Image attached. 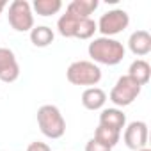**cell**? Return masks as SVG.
Instances as JSON below:
<instances>
[{"label":"cell","instance_id":"7402d4cb","mask_svg":"<svg viewBox=\"0 0 151 151\" xmlns=\"http://www.w3.org/2000/svg\"><path fill=\"white\" fill-rule=\"evenodd\" d=\"M139 151H151L149 147H142V149H139Z\"/></svg>","mask_w":151,"mask_h":151},{"label":"cell","instance_id":"e0dca14e","mask_svg":"<svg viewBox=\"0 0 151 151\" xmlns=\"http://www.w3.org/2000/svg\"><path fill=\"white\" fill-rule=\"evenodd\" d=\"M94 139L98 140V142H101L103 146H107V147H114L117 142H119V139H121V132H116V130H112V128H107V126H98L96 128V132H94Z\"/></svg>","mask_w":151,"mask_h":151},{"label":"cell","instance_id":"8fae6325","mask_svg":"<svg viewBox=\"0 0 151 151\" xmlns=\"http://www.w3.org/2000/svg\"><path fill=\"white\" fill-rule=\"evenodd\" d=\"M98 6H100L98 0H73V2L68 4L66 13L86 20V18H91V14L98 9Z\"/></svg>","mask_w":151,"mask_h":151},{"label":"cell","instance_id":"7a4b0ae2","mask_svg":"<svg viewBox=\"0 0 151 151\" xmlns=\"http://www.w3.org/2000/svg\"><path fill=\"white\" fill-rule=\"evenodd\" d=\"M66 78L73 86L96 87V84L101 80V69L91 60H75L66 71Z\"/></svg>","mask_w":151,"mask_h":151},{"label":"cell","instance_id":"5bb4252c","mask_svg":"<svg viewBox=\"0 0 151 151\" xmlns=\"http://www.w3.org/2000/svg\"><path fill=\"white\" fill-rule=\"evenodd\" d=\"M55 39V34L50 27L46 25H39V27H34L30 30V43L37 48H46L53 43Z\"/></svg>","mask_w":151,"mask_h":151},{"label":"cell","instance_id":"5b68a950","mask_svg":"<svg viewBox=\"0 0 151 151\" xmlns=\"http://www.w3.org/2000/svg\"><path fill=\"white\" fill-rule=\"evenodd\" d=\"M140 91H142V87L135 80H132L128 75H124V77H121L116 82V86L112 87L109 98H110V101L116 107H128V105H132L137 100Z\"/></svg>","mask_w":151,"mask_h":151},{"label":"cell","instance_id":"6da1fadb","mask_svg":"<svg viewBox=\"0 0 151 151\" xmlns=\"http://www.w3.org/2000/svg\"><path fill=\"white\" fill-rule=\"evenodd\" d=\"M89 57L93 59L91 62L105 64V66H116L124 59V46L121 41L114 37H96L89 43Z\"/></svg>","mask_w":151,"mask_h":151},{"label":"cell","instance_id":"7c38bea8","mask_svg":"<svg viewBox=\"0 0 151 151\" xmlns=\"http://www.w3.org/2000/svg\"><path fill=\"white\" fill-rule=\"evenodd\" d=\"M128 77L132 80H135L140 87L146 86L149 82V78H151V66H149V62L144 60V59L133 60L130 64V68H128Z\"/></svg>","mask_w":151,"mask_h":151},{"label":"cell","instance_id":"d6986e66","mask_svg":"<svg viewBox=\"0 0 151 151\" xmlns=\"http://www.w3.org/2000/svg\"><path fill=\"white\" fill-rule=\"evenodd\" d=\"M86 151H112V149L107 147V146H103L101 142H98V140L93 137L91 140H87V144H86Z\"/></svg>","mask_w":151,"mask_h":151},{"label":"cell","instance_id":"ffe728a7","mask_svg":"<svg viewBox=\"0 0 151 151\" xmlns=\"http://www.w3.org/2000/svg\"><path fill=\"white\" fill-rule=\"evenodd\" d=\"M27 151H52V149H50V146H48V144L36 140V142H30V144H29Z\"/></svg>","mask_w":151,"mask_h":151},{"label":"cell","instance_id":"277c9868","mask_svg":"<svg viewBox=\"0 0 151 151\" xmlns=\"http://www.w3.org/2000/svg\"><path fill=\"white\" fill-rule=\"evenodd\" d=\"M7 22L16 32H30L34 29V13L27 0H14L9 4Z\"/></svg>","mask_w":151,"mask_h":151},{"label":"cell","instance_id":"ba28073f","mask_svg":"<svg viewBox=\"0 0 151 151\" xmlns=\"http://www.w3.org/2000/svg\"><path fill=\"white\" fill-rule=\"evenodd\" d=\"M124 144L126 147L139 151L142 147H147V124L144 121H132L124 128Z\"/></svg>","mask_w":151,"mask_h":151},{"label":"cell","instance_id":"2e32d148","mask_svg":"<svg viewBox=\"0 0 151 151\" xmlns=\"http://www.w3.org/2000/svg\"><path fill=\"white\" fill-rule=\"evenodd\" d=\"M39 16L48 18L52 14H57L62 9V2L60 0H34L32 6H30Z\"/></svg>","mask_w":151,"mask_h":151},{"label":"cell","instance_id":"8992f818","mask_svg":"<svg viewBox=\"0 0 151 151\" xmlns=\"http://www.w3.org/2000/svg\"><path fill=\"white\" fill-rule=\"evenodd\" d=\"M130 25V16L124 9H112L101 14L100 22L96 23V29L101 32L103 37H112L119 32H123Z\"/></svg>","mask_w":151,"mask_h":151},{"label":"cell","instance_id":"ac0fdd59","mask_svg":"<svg viewBox=\"0 0 151 151\" xmlns=\"http://www.w3.org/2000/svg\"><path fill=\"white\" fill-rule=\"evenodd\" d=\"M96 30H98L96 29V22L91 20V18H86V20H82L78 23L77 32H75V37H77V39H91Z\"/></svg>","mask_w":151,"mask_h":151},{"label":"cell","instance_id":"3957f363","mask_svg":"<svg viewBox=\"0 0 151 151\" xmlns=\"http://www.w3.org/2000/svg\"><path fill=\"white\" fill-rule=\"evenodd\" d=\"M37 124L45 137L60 139L66 133V121L55 105H43L37 110Z\"/></svg>","mask_w":151,"mask_h":151},{"label":"cell","instance_id":"52a82bcc","mask_svg":"<svg viewBox=\"0 0 151 151\" xmlns=\"http://www.w3.org/2000/svg\"><path fill=\"white\" fill-rule=\"evenodd\" d=\"M20 77V64L13 50L0 46V82L13 84Z\"/></svg>","mask_w":151,"mask_h":151},{"label":"cell","instance_id":"4fadbf2b","mask_svg":"<svg viewBox=\"0 0 151 151\" xmlns=\"http://www.w3.org/2000/svg\"><path fill=\"white\" fill-rule=\"evenodd\" d=\"M107 101V93L100 87H87L82 93V105L87 110H100Z\"/></svg>","mask_w":151,"mask_h":151},{"label":"cell","instance_id":"9a60e30c","mask_svg":"<svg viewBox=\"0 0 151 151\" xmlns=\"http://www.w3.org/2000/svg\"><path fill=\"white\" fill-rule=\"evenodd\" d=\"M82 22V18H77V16H73L69 13L62 14L57 22V30L62 37H75V32H77V27L78 23Z\"/></svg>","mask_w":151,"mask_h":151},{"label":"cell","instance_id":"30bf717a","mask_svg":"<svg viewBox=\"0 0 151 151\" xmlns=\"http://www.w3.org/2000/svg\"><path fill=\"white\" fill-rule=\"evenodd\" d=\"M100 124L121 132L126 126V116L121 109H103L100 114Z\"/></svg>","mask_w":151,"mask_h":151},{"label":"cell","instance_id":"44dd1931","mask_svg":"<svg viewBox=\"0 0 151 151\" xmlns=\"http://www.w3.org/2000/svg\"><path fill=\"white\" fill-rule=\"evenodd\" d=\"M7 7V2H6V0H0V14H2V11Z\"/></svg>","mask_w":151,"mask_h":151},{"label":"cell","instance_id":"9c48e42d","mask_svg":"<svg viewBox=\"0 0 151 151\" xmlns=\"http://www.w3.org/2000/svg\"><path fill=\"white\" fill-rule=\"evenodd\" d=\"M128 48L133 55L144 57L151 52V34L147 30H135L128 37Z\"/></svg>","mask_w":151,"mask_h":151}]
</instances>
